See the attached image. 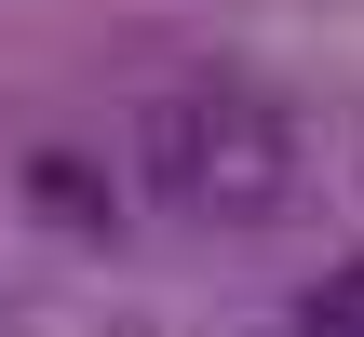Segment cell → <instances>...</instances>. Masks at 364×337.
Listing matches in <instances>:
<instances>
[{
	"label": "cell",
	"instance_id": "cell-2",
	"mask_svg": "<svg viewBox=\"0 0 364 337\" xmlns=\"http://www.w3.org/2000/svg\"><path fill=\"white\" fill-rule=\"evenodd\" d=\"M297 337H364V257H351V270H324V284L297 297Z\"/></svg>",
	"mask_w": 364,
	"mask_h": 337
},
{
	"label": "cell",
	"instance_id": "cell-1",
	"mask_svg": "<svg viewBox=\"0 0 364 337\" xmlns=\"http://www.w3.org/2000/svg\"><path fill=\"white\" fill-rule=\"evenodd\" d=\"M135 176L189 230H270L297 203V122L257 81H162L135 108Z\"/></svg>",
	"mask_w": 364,
	"mask_h": 337
}]
</instances>
